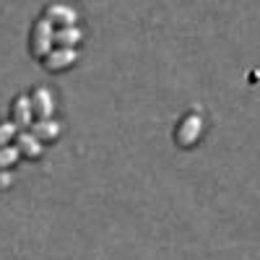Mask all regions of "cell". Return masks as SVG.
I'll return each mask as SVG.
<instances>
[{
  "label": "cell",
  "instance_id": "cell-2",
  "mask_svg": "<svg viewBox=\"0 0 260 260\" xmlns=\"http://www.w3.org/2000/svg\"><path fill=\"white\" fill-rule=\"evenodd\" d=\"M201 138H203V117L198 112L185 115L175 127V143L180 148H192Z\"/></svg>",
  "mask_w": 260,
  "mask_h": 260
},
{
  "label": "cell",
  "instance_id": "cell-1",
  "mask_svg": "<svg viewBox=\"0 0 260 260\" xmlns=\"http://www.w3.org/2000/svg\"><path fill=\"white\" fill-rule=\"evenodd\" d=\"M52 50H55V26L50 24L45 16H42V18H37V24L31 26V34H29V52H31V57H37V60H45Z\"/></svg>",
  "mask_w": 260,
  "mask_h": 260
},
{
  "label": "cell",
  "instance_id": "cell-5",
  "mask_svg": "<svg viewBox=\"0 0 260 260\" xmlns=\"http://www.w3.org/2000/svg\"><path fill=\"white\" fill-rule=\"evenodd\" d=\"M18 130H29L34 122V112H31V96L21 94L11 102V117H8Z\"/></svg>",
  "mask_w": 260,
  "mask_h": 260
},
{
  "label": "cell",
  "instance_id": "cell-7",
  "mask_svg": "<svg viewBox=\"0 0 260 260\" xmlns=\"http://www.w3.org/2000/svg\"><path fill=\"white\" fill-rule=\"evenodd\" d=\"M55 96L47 91V89H34L31 91V112H34V120H47V117H55Z\"/></svg>",
  "mask_w": 260,
  "mask_h": 260
},
{
  "label": "cell",
  "instance_id": "cell-9",
  "mask_svg": "<svg viewBox=\"0 0 260 260\" xmlns=\"http://www.w3.org/2000/svg\"><path fill=\"white\" fill-rule=\"evenodd\" d=\"M83 42V31L78 26H62L55 29V47H71L78 50V45Z\"/></svg>",
  "mask_w": 260,
  "mask_h": 260
},
{
  "label": "cell",
  "instance_id": "cell-12",
  "mask_svg": "<svg viewBox=\"0 0 260 260\" xmlns=\"http://www.w3.org/2000/svg\"><path fill=\"white\" fill-rule=\"evenodd\" d=\"M13 182H16L13 169H0V192H3V190H11Z\"/></svg>",
  "mask_w": 260,
  "mask_h": 260
},
{
  "label": "cell",
  "instance_id": "cell-6",
  "mask_svg": "<svg viewBox=\"0 0 260 260\" xmlns=\"http://www.w3.org/2000/svg\"><path fill=\"white\" fill-rule=\"evenodd\" d=\"M45 18L55 29H62V26H78V11L71 8V6H62V3H52L45 8Z\"/></svg>",
  "mask_w": 260,
  "mask_h": 260
},
{
  "label": "cell",
  "instance_id": "cell-11",
  "mask_svg": "<svg viewBox=\"0 0 260 260\" xmlns=\"http://www.w3.org/2000/svg\"><path fill=\"white\" fill-rule=\"evenodd\" d=\"M16 136H18V127H16L11 120L0 122V148H3V146H11V143L16 141Z\"/></svg>",
  "mask_w": 260,
  "mask_h": 260
},
{
  "label": "cell",
  "instance_id": "cell-8",
  "mask_svg": "<svg viewBox=\"0 0 260 260\" xmlns=\"http://www.w3.org/2000/svg\"><path fill=\"white\" fill-rule=\"evenodd\" d=\"M31 133L42 141V143H55V141H60V136H62V125L55 120V117H47V120H34L31 122Z\"/></svg>",
  "mask_w": 260,
  "mask_h": 260
},
{
  "label": "cell",
  "instance_id": "cell-3",
  "mask_svg": "<svg viewBox=\"0 0 260 260\" xmlns=\"http://www.w3.org/2000/svg\"><path fill=\"white\" fill-rule=\"evenodd\" d=\"M76 62H78V50H71V47H55L45 60H42L47 73H65V71H71Z\"/></svg>",
  "mask_w": 260,
  "mask_h": 260
},
{
  "label": "cell",
  "instance_id": "cell-4",
  "mask_svg": "<svg viewBox=\"0 0 260 260\" xmlns=\"http://www.w3.org/2000/svg\"><path fill=\"white\" fill-rule=\"evenodd\" d=\"M13 143L18 148L21 159H26V161H39L42 156H45V143H42L31 130H18V136H16Z\"/></svg>",
  "mask_w": 260,
  "mask_h": 260
},
{
  "label": "cell",
  "instance_id": "cell-10",
  "mask_svg": "<svg viewBox=\"0 0 260 260\" xmlns=\"http://www.w3.org/2000/svg\"><path fill=\"white\" fill-rule=\"evenodd\" d=\"M18 161H21V154H18L16 143H11V146H3V148H0V169H13Z\"/></svg>",
  "mask_w": 260,
  "mask_h": 260
}]
</instances>
